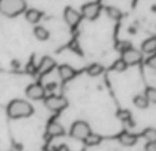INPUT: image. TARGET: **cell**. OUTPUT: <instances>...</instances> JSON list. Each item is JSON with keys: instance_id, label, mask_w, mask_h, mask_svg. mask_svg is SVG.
I'll return each mask as SVG.
<instances>
[{"instance_id": "obj_21", "label": "cell", "mask_w": 156, "mask_h": 151, "mask_svg": "<svg viewBox=\"0 0 156 151\" xmlns=\"http://www.w3.org/2000/svg\"><path fill=\"white\" fill-rule=\"evenodd\" d=\"M145 98L148 99L149 103H156V88L148 87L147 89H145Z\"/></svg>"}, {"instance_id": "obj_15", "label": "cell", "mask_w": 156, "mask_h": 151, "mask_svg": "<svg viewBox=\"0 0 156 151\" xmlns=\"http://www.w3.org/2000/svg\"><path fill=\"white\" fill-rule=\"evenodd\" d=\"M83 142H84V144L88 146V147H94V146H98L101 142H102V136L98 135V133H93V132H90L88 136L86 137Z\"/></svg>"}, {"instance_id": "obj_14", "label": "cell", "mask_w": 156, "mask_h": 151, "mask_svg": "<svg viewBox=\"0 0 156 151\" xmlns=\"http://www.w3.org/2000/svg\"><path fill=\"white\" fill-rule=\"evenodd\" d=\"M41 17H43V14H41L39 10H35V8H30L25 12V18H27V21L29 23H33V25L37 23L41 19Z\"/></svg>"}, {"instance_id": "obj_9", "label": "cell", "mask_w": 156, "mask_h": 151, "mask_svg": "<svg viewBox=\"0 0 156 151\" xmlns=\"http://www.w3.org/2000/svg\"><path fill=\"white\" fill-rule=\"evenodd\" d=\"M54 67H55V61L53 58H50V56H44L37 66V72L41 73V74H47Z\"/></svg>"}, {"instance_id": "obj_2", "label": "cell", "mask_w": 156, "mask_h": 151, "mask_svg": "<svg viewBox=\"0 0 156 151\" xmlns=\"http://www.w3.org/2000/svg\"><path fill=\"white\" fill-rule=\"evenodd\" d=\"M27 8L25 0H0V14L4 17H17Z\"/></svg>"}, {"instance_id": "obj_16", "label": "cell", "mask_w": 156, "mask_h": 151, "mask_svg": "<svg viewBox=\"0 0 156 151\" xmlns=\"http://www.w3.org/2000/svg\"><path fill=\"white\" fill-rule=\"evenodd\" d=\"M33 35H35V37L40 41H46V40H48V37H50L48 30L44 26H40V25L35 26V29H33Z\"/></svg>"}, {"instance_id": "obj_7", "label": "cell", "mask_w": 156, "mask_h": 151, "mask_svg": "<svg viewBox=\"0 0 156 151\" xmlns=\"http://www.w3.org/2000/svg\"><path fill=\"white\" fill-rule=\"evenodd\" d=\"M25 93L29 99L32 100H40V99L46 98V89H44L43 85L40 84H30L25 89Z\"/></svg>"}, {"instance_id": "obj_8", "label": "cell", "mask_w": 156, "mask_h": 151, "mask_svg": "<svg viewBox=\"0 0 156 151\" xmlns=\"http://www.w3.org/2000/svg\"><path fill=\"white\" fill-rule=\"evenodd\" d=\"M64 18L65 22L68 23L69 26H76L80 22V19H82V14H79V11H76L72 7H66L64 11Z\"/></svg>"}, {"instance_id": "obj_11", "label": "cell", "mask_w": 156, "mask_h": 151, "mask_svg": "<svg viewBox=\"0 0 156 151\" xmlns=\"http://www.w3.org/2000/svg\"><path fill=\"white\" fill-rule=\"evenodd\" d=\"M118 140L122 146H124V147H131V146H134L137 143V136L129 131H124L119 135Z\"/></svg>"}, {"instance_id": "obj_17", "label": "cell", "mask_w": 156, "mask_h": 151, "mask_svg": "<svg viewBox=\"0 0 156 151\" xmlns=\"http://www.w3.org/2000/svg\"><path fill=\"white\" fill-rule=\"evenodd\" d=\"M104 73V66L100 63H93L88 66L87 69V74L91 76V77H97V76H101Z\"/></svg>"}, {"instance_id": "obj_20", "label": "cell", "mask_w": 156, "mask_h": 151, "mask_svg": "<svg viewBox=\"0 0 156 151\" xmlns=\"http://www.w3.org/2000/svg\"><path fill=\"white\" fill-rule=\"evenodd\" d=\"M106 14H108V17L111 19H120L122 18V11L119 8H116V7H108Z\"/></svg>"}, {"instance_id": "obj_13", "label": "cell", "mask_w": 156, "mask_h": 151, "mask_svg": "<svg viewBox=\"0 0 156 151\" xmlns=\"http://www.w3.org/2000/svg\"><path fill=\"white\" fill-rule=\"evenodd\" d=\"M141 51L144 54H152L156 52V37H149L141 44Z\"/></svg>"}, {"instance_id": "obj_4", "label": "cell", "mask_w": 156, "mask_h": 151, "mask_svg": "<svg viewBox=\"0 0 156 151\" xmlns=\"http://www.w3.org/2000/svg\"><path fill=\"white\" fill-rule=\"evenodd\" d=\"M90 132H91V129H90V125H88L87 122L86 121H76L72 124L69 133H71V136L73 137V139L82 140L83 142V140L88 136Z\"/></svg>"}, {"instance_id": "obj_25", "label": "cell", "mask_w": 156, "mask_h": 151, "mask_svg": "<svg viewBox=\"0 0 156 151\" xmlns=\"http://www.w3.org/2000/svg\"><path fill=\"white\" fill-rule=\"evenodd\" d=\"M118 48L120 49L122 52H123V51H126V49L131 48V44H130V43H127V41H123V43H120V44H119V47H118Z\"/></svg>"}, {"instance_id": "obj_6", "label": "cell", "mask_w": 156, "mask_h": 151, "mask_svg": "<svg viewBox=\"0 0 156 151\" xmlns=\"http://www.w3.org/2000/svg\"><path fill=\"white\" fill-rule=\"evenodd\" d=\"M101 6L97 2H91V3H86L82 7V17H84L88 21H94L95 18L100 15Z\"/></svg>"}, {"instance_id": "obj_12", "label": "cell", "mask_w": 156, "mask_h": 151, "mask_svg": "<svg viewBox=\"0 0 156 151\" xmlns=\"http://www.w3.org/2000/svg\"><path fill=\"white\" fill-rule=\"evenodd\" d=\"M58 74L62 81H69V80H72L75 77L76 72H75V69L72 66H69V65H61V66L58 67Z\"/></svg>"}, {"instance_id": "obj_26", "label": "cell", "mask_w": 156, "mask_h": 151, "mask_svg": "<svg viewBox=\"0 0 156 151\" xmlns=\"http://www.w3.org/2000/svg\"><path fill=\"white\" fill-rule=\"evenodd\" d=\"M145 151H156V143L147 142V144H145Z\"/></svg>"}, {"instance_id": "obj_5", "label": "cell", "mask_w": 156, "mask_h": 151, "mask_svg": "<svg viewBox=\"0 0 156 151\" xmlns=\"http://www.w3.org/2000/svg\"><path fill=\"white\" fill-rule=\"evenodd\" d=\"M122 59L127 66H134V65H138L142 61V52L131 47V48L122 52Z\"/></svg>"}, {"instance_id": "obj_22", "label": "cell", "mask_w": 156, "mask_h": 151, "mask_svg": "<svg viewBox=\"0 0 156 151\" xmlns=\"http://www.w3.org/2000/svg\"><path fill=\"white\" fill-rule=\"evenodd\" d=\"M112 69L115 70V72H124V70L127 69V65L123 62V59H118V61L113 63V66H112Z\"/></svg>"}, {"instance_id": "obj_10", "label": "cell", "mask_w": 156, "mask_h": 151, "mask_svg": "<svg viewBox=\"0 0 156 151\" xmlns=\"http://www.w3.org/2000/svg\"><path fill=\"white\" fill-rule=\"evenodd\" d=\"M65 133V129L58 121H50L47 125V135L50 137H58Z\"/></svg>"}, {"instance_id": "obj_24", "label": "cell", "mask_w": 156, "mask_h": 151, "mask_svg": "<svg viewBox=\"0 0 156 151\" xmlns=\"http://www.w3.org/2000/svg\"><path fill=\"white\" fill-rule=\"evenodd\" d=\"M147 65L149 67H152V69L156 70V52L152 54V56H149V59L147 61Z\"/></svg>"}, {"instance_id": "obj_19", "label": "cell", "mask_w": 156, "mask_h": 151, "mask_svg": "<svg viewBox=\"0 0 156 151\" xmlns=\"http://www.w3.org/2000/svg\"><path fill=\"white\" fill-rule=\"evenodd\" d=\"M142 136L147 142L149 143H156V129L155 128H147L142 132Z\"/></svg>"}, {"instance_id": "obj_3", "label": "cell", "mask_w": 156, "mask_h": 151, "mask_svg": "<svg viewBox=\"0 0 156 151\" xmlns=\"http://www.w3.org/2000/svg\"><path fill=\"white\" fill-rule=\"evenodd\" d=\"M44 106L50 111L57 113V111L64 110L68 106V100H66V98H64L61 95H50L47 98H44Z\"/></svg>"}, {"instance_id": "obj_23", "label": "cell", "mask_w": 156, "mask_h": 151, "mask_svg": "<svg viewBox=\"0 0 156 151\" xmlns=\"http://www.w3.org/2000/svg\"><path fill=\"white\" fill-rule=\"evenodd\" d=\"M118 117H119V119H122L123 122H129L130 119H131V113H130L129 110H119Z\"/></svg>"}, {"instance_id": "obj_18", "label": "cell", "mask_w": 156, "mask_h": 151, "mask_svg": "<svg viewBox=\"0 0 156 151\" xmlns=\"http://www.w3.org/2000/svg\"><path fill=\"white\" fill-rule=\"evenodd\" d=\"M133 103H134V106H136V107H138V109H147L148 106H149V102H148V99L145 98V95L134 96Z\"/></svg>"}, {"instance_id": "obj_1", "label": "cell", "mask_w": 156, "mask_h": 151, "mask_svg": "<svg viewBox=\"0 0 156 151\" xmlns=\"http://www.w3.org/2000/svg\"><path fill=\"white\" fill-rule=\"evenodd\" d=\"M33 111H35L33 106L27 100H22V99H14L7 106V114H9L10 118L14 119L30 117L33 114Z\"/></svg>"}]
</instances>
